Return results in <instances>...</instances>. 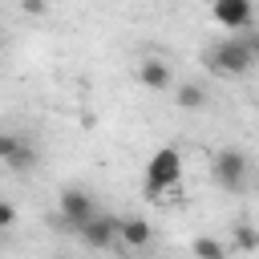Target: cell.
<instances>
[{
	"label": "cell",
	"mask_w": 259,
	"mask_h": 259,
	"mask_svg": "<svg viewBox=\"0 0 259 259\" xmlns=\"http://www.w3.org/2000/svg\"><path fill=\"white\" fill-rule=\"evenodd\" d=\"M138 81H142L146 89H154V93H166V89L174 85V69H170L166 61H158V57H146V61L138 65Z\"/></svg>",
	"instance_id": "cell-8"
},
{
	"label": "cell",
	"mask_w": 259,
	"mask_h": 259,
	"mask_svg": "<svg viewBox=\"0 0 259 259\" xmlns=\"http://www.w3.org/2000/svg\"><path fill=\"white\" fill-rule=\"evenodd\" d=\"M12 223H16V206L0 198V231H4V227H12Z\"/></svg>",
	"instance_id": "cell-14"
},
{
	"label": "cell",
	"mask_w": 259,
	"mask_h": 259,
	"mask_svg": "<svg viewBox=\"0 0 259 259\" xmlns=\"http://www.w3.org/2000/svg\"><path fill=\"white\" fill-rule=\"evenodd\" d=\"M235 247L251 255V251L259 247V239H255V227H247V223H239V227H235Z\"/></svg>",
	"instance_id": "cell-12"
},
{
	"label": "cell",
	"mask_w": 259,
	"mask_h": 259,
	"mask_svg": "<svg viewBox=\"0 0 259 259\" xmlns=\"http://www.w3.org/2000/svg\"><path fill=\"white\" fill-rule=\"evenodd\" d=\"M178 182H182V154L174 146L154 150L150 162H146V194L162 198L166 190H178Z\"/></svg>",
	"instance_id": "cell-2"
},
{
	"label": "cell",
	"mask_w": 259,
	"mask_h": 259,
	"mask_svg": "<svg viewBox=\"0 0 259 259\" xmlns=\"http://www.w3.org/2000/svg\"><path fill=\"white\" fill-rule=\"evenodd\" d=\"M194 259H227V247L210 235H198L194 239Z\"/></svg>",
	"instance_id": "cell-9"
},
{
	"label": "cell",
	"mask_w": 259,
	"mask_h": 259,
	"mask_svg": "<svg viewBox=\"0 0 259 259\" xmlns=\"http://www.w3.org/2000/svg\"><path fill=\"white\" fill-rule=\"evenodd\" d=\"M0 45H4V32H0Z\"/></svg>",
	"instance_id": "cell-16"
},
{
	"label": "cell",
	"mask_w": 259,
	"mask_h": 259,
	"mask_svg": "<svg viewBox=\"0 0 259 259\" xmlns=\"http://www.w3.org/2000/svg\"><path fill=\"white\" fill-rule=\"evenodd\" d=\"M57 214H61V227H69V231L81 235V227L97 214V206H93V198H89L81 186H65L61 198H57Z\"/></svg>",
	"instance_id": "cell-3"
},
{
	"label": "cell",
	"mask_w": 259,
	"mask_h": 259,
	"mask_svg": "<svg viewBox=\"0 0 259 259\" xmlns=\"http://www.w3.org/2000/svg\"><path fill=\"white\" fill-rule=\"evenodd\" d=\"M150 239H154V227H150V219H142V214L117 219V243H125L130 251H142V247H150Z\"/></svg>",
	"instance_id": "cell-7"
},
{
	"label": "cell",
	"mask_w": 259,
	"mask_h": 259,
	"mask_svg": "<svg viewBox=\"0 0 259 259\" xmlns=\"http://www.w3.org/2000/svg\"><path fill=\"white\" fill-rule=\"evenodd\" d=\"M182 109H198V105H206V89L202 85H178V97H174Z\"/></svg>",
	"instance_id": "cell-10"
},
{
	"label": "cell",
	"mask_w": 259,
	"mask_h": 259,
	"mask_svg": "<svg viewBox=\"0 0 259 259\" xmlns=\"http://www.w3.org/2000/svg\"><path fill=\"white\" fill-rule=\"evenodd\" d=\"M210 16H214V24H223L227 32H239V28H247V24L255 20V8H251L247 0H214V4H210Z\"/></svg>",
	"instance_id": "cell-5"
},
{
	"label": "cell",
	"mask_w": 259,
	"mask_h": 259,
	"mask_svg": "<svg viewBox=\"0 0 259 259\" xmlns=\"http://www.w3.org/2000/svg\"><path fill=\"white\" fill-rule=\"evenodd\" d=\"M8 166H12V170H32V166H36V150H32V146H28V142H20V146H16V154H12V162H8Z\"/></svg>",
	"instance_id": "cell-11"
},
{
	"label": "cell",
	"mask_w": 259,
	"mask_h": 259,
	"mask_svg": "<svg viewBox=\"0 0 259 259\" xmlns=\"http://www.w3.org/2000/svg\"><path fill=\"white\" fill-rule=\"evenodd\" d=\"M24 12H28V16H40V12H45V4H40V0H28V4H24Z\"/></svg>",
	"instance_id": "cell-15"
},
{
	"label": "cell",
	"mask_w": 259,
	"mask_h": 259,
	"mask_svg": "<svg viewBox=\"0 0 259 259\" xmlns=\"http://www.w3.org/2000/svg\"><path fill=\"white\" fill-rule=\"evenodd\" d=\"M247 174H251V162H247L243 150H219L214 154V182L223 190H243Z\"/></svg>",
	"instance_id": "cell-4"
},
{
	"label": "cell",
	"mask_w": 259,
	"mask_h": 259,
	"mask_svg": "<svg viewBox=\"0 0 259 259\" xmlns=\"http://www.w3.org/2000/svg\"><path fill=\"white\" fill-rule=\"evenodd\" d=\"M20 142H24V138H16V134H4V130H0V162H4V166L12 162V154H16V146H20Z\"/></svg>",
	"instance_id": "cell-13"
},
{
	"label": "cell",
	"mask_w": 259,
	"mask_h": 259,
	"mask_svg": "<svg viewBox=\"0 0 259 259\" xmlns=\"http://www.w3.org/2000/svg\"><path fill=\"white\" fill-rule=\"evenodd\" d=\"M81 239L93 247V251H105L117 243V219L113 214H93L85 227H81Z\"/></svg>",
	"instance_id": "cell-6"
},
{
	"label": "cell",
	"mask_w": 259,
	"mask_h": 259,
	"mask_svg": "<svg viewBox=\"0 0 259 259\" xmlns=\"http://www.w3.org/2000/svg\"><path fill=\"white\" fill-rule=\"evenodd\" d=\"M259 53V36H223L206 49V69L214 77H243L251 73Z\"/></svg>",
	"instance_id": "cell-1"
}]
</instances>
